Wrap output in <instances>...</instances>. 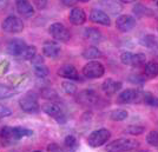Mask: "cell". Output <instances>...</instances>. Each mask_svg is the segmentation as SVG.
<instances>
[{"label":"cell","mask_w":158,"mask_h":152,"mask_svg":"<svg viewBox=\"0 0 158 152\" xmlns=\"http://www.w3.org/2000/svg\"><path fill=\"white\" fill-rule=\"evenodd\" d=\"M33 136V131L26 127L21 126H4L0 131V140L1 144L5 146H10L17 143L18 140L25 137H31Z\"/></svg>","instance_id":"obj_1"},{"label":"cell","mask_w":158,"mask_h":152,"mask_svg":"<svg viewBox=\"0 0 158 152\" xmlns=\"http://www.w3.org/2000/svg\"><path fill=\"white\" fill-rule=\"evenodd\" d=\"M20 109L26 113H38L40 111V105L38 101V96L32 91H28L19 99Z\"/></svg>","instance_id":"obj_2"},{"label":"cell","mask_w":158,"mask_h":152,"mask_svg":"<svg viewBox=\"0 0 158 152\" xmlns=\"http://www.w3.org/2000/svg\"><path fill=\"white\" fill-rule=\"evenodd\" d=\"M139 147V143L135 139L130 138H119L109 143L106 145V150L111 152L116 151H131Z\"/></svg>","instance_id":"obj_3"},{"label":"cell","mask_w":158,"mask_h":152,"mask_svg":"<svg viewBox=\"0 0 158 152\" xmlns=\"http://www.w3.org/2000/svg\"><path fill=\"white\" fill-rule=\"evenodd\" d=\"M41 110L44 111V112L46 113L47 116H50V117H52L58 124H65L66 121H67V117H66L65 112H64V110L61 109V106L58 105V104H56V103H47V104H44L43 107H41Z\"/></svg>","instance_id":"obj_4"},{"label":"cell","mask_w":158,"mask_h":152,"mask_svg":"<svg viewBox=\"0 0 158 152\" xmlns=\"http://www.w3.org/2000/svg\"><path fill=\"white\" fill-rule=\"evenodd\" d=\"M120 61L126 66L140 67L146 64V57L144 53H132L130 51H125L120 54Z\"/></svg>","instance_id":"obj_5"},{"label":"cell","mask_w":158,"mask_h":152,"mask_svg":"<svg viewBox=\"0 0 158 152\" xmlns=\"http://www.w3.org/2000/svg\"><path fill=\"white\" fill-rule=\"evenodd\" d=\"M111 138V132L107 129H99L91 132L87 138V144L91 147H100L105 145Z\"/></svg>","instance_id":"obj_6"},{"label":"cell","mask_w":158,"mask_h":152,"mask_svg":"<svg viewBox=\"0 0 158 152\" xmlns=\"http://www.w3.org/2000/svg\"><path fill=\"white\" fill-rule=\"evenodd\" d=\"M118 104H140L142 103V91L136 88H126L118 94L117 97Z\"/></svg>","instance_id":"obj_7"},{"label":"cell","mask_w":158,"mask_h":152,"mask_svg":"<svg viewBox=\"0 0 158 152\" xmlns=\"http://www.w3.org/2000/svg\"><path fill=\"white\" fill-rule=\"evenodd\" d=\"M48 33L51 34L53 39L59 41V43H67L71 39L70 31L61 23H53L52 25L48 27Z\"/></svg>","instance_id":"obj_8"},{"label":"cell","mask_w":158,"mask_h":152,"mask_svg":"<svg viewBox=\"0 0 158 152\" xmlns=\"http://www.w3.org/2000/svg\"><path fill=\"white\" fill-rule=\"evenodd\" d=\"M104 73H105L104 65L96 60L89 61L85 66L83 67V74L89 79H98L104 76Z\"/></svg>","instance_id":"obj_9"},{"label":"cell","mask_w":158,"mask_h":152,"mask_svg":"<svg viewBox=\"0 0 158 152\" xmlns=\"http://www.w3.org/2000/svg\"><path fill=\"white\" fill-rule=\"evenodd\" d=\"M1 27L7 33L15 34L23 32L25 26H24V23L20 18L15 17V15H8L6 19L2 21Z\"/></svg>","instance_id":"obj_10"},{"label":"cell","mask_w":158,"mask_h":152,"mask_svg":"<svg viewBox=\"0 0 158 152\" xmlns=\"http://www.w3.org/2000/svg\"><path fill=\"white\" fill-rule=\"evenodd\" d=\"M77 103H79L80 105L84 106H93L98 103L99 96L97 94L96 91H93L91 88H86L83 90L79 93H77V97H76Z\"/></svg>","instance_id":"obj_11"},{"label":"cell","mask_w":158,"mask_h":152,"mask_svg":"<svg viewBox=\"0 0 158 152\" xmlns=\"http://www.w3.org/2000/svg\"><path fill=\"white\" fill-rule=\"evenodd\" d=\"M136 24H137L136 19L129 14H122L116 19V27L118 31L123 32V33L132 31L136 27Z\"/></svg>","instance_id":"obj_12"},{"label":"cell","mask_w":158,"mask_h":152,"mask_svg":"<svg viewBox=\"0 0 158 152\" xmlns=\"http://www.w3.org/2000/svg\"><path fill=\"white\" fill-rule=\"evenodd\" d=\"M97 6L105 13L112 14V15H117L123 11V5L118 0H100L98 1Z\"/></svg>","instance_id":"obj_13"},{"label":"cell","mask_w":158,"mask_h":152,"mask_svg":"<svg viewBox=\"0 0 158 152\" xmlns=\"http://www.w3.org/2000/svg\"><path fill=\"white\" fill-rule=\"evenodd\" d=\"M15 10L19 13L20 17L23 18H32L34 15V7L28 0H17L15 1Z\"/></svg>","instance_id":"obj_14"},{"label":"cell","mask_w":158,"mask_h":152,"mask_svg":"<svg viewBox=\"0 0 158 152\" xmlns=\"http://www.w3.org/2000/svg\"><path fill=\"white\" fill-rule=\"evenodd\" d=\"M27 47V44L21 39H12L8 44H7V52L10 53L13 57H18L20 58L23 52L25 51Z\"/></svg>","instance_id":"obj_15"},{"label":"cell","mask_w":158,"mask_h":152,"mask_svg":"<svg viewBox=\"0 0 158 152\" xmlns=\"http://www.w3.org/2000/svg\"><path fill=\"white\" fill-rule=\"evenodd\" d=\"M57 74L64 78V79L69 80H79V72L77 71V68L71 65V64H65L61 65L57 71Z\"/></svg>","instance_id":"obj_16"},{"label":"cell","mask_w":158,"mask_h":152,"mask_svg":"<svg viewBox=\"0 0 158 152\" xmlns=\"http://www.w3.org/2000/svg\"><path fill=\"white\" fill-rule=\"evenodd\" d=\"M60 51H61V48H60L59 44L56 41L47 40L43 45V54H44V57H47V58H52V59L57 58L60 54Z\"/></svg>","instance_id":"obj_17"},{"label":"cell","mask_w":158,"mask_h":152,"mask_svg":"<svg viewBox=\"0 0 158 152\" xmlns=\"http://www.w3.org/2000/svg\"><path fill=\"white\" fill-rule=\"evenodd\" d=\"M122 81L118 80L111 79V78H107L106 80H104V83L102 84V90L103 92L107 94V96H112V94H116L122 90Z\"/></svg>","instance_id":"obj_18"},{"label":"cell","mask_w":158,"mask_h":152,"mask_svg":"<svg viewBox=\"0 0 158 152\" xmlns=\"http://www.w3.org/2000/svg\"><path fill=\"white\" fill-rule=\"evenodd\" d=\"M69 20L72 25L80 26L83 24H85L86 21V13L85 11L80 7H74L71 10V12L69 14Z\"/></svg>","instance_id":"obj_19"},{"label":"cell","mask_w":158,"mask_h":152,"mask_svg":"<svg viewBox=\"0 0 158 152\" xmlns=\"http://www.w3.org/2000/svg\"><path fill=\"white\" fill-rule=\"evenodd\" d=\"M90 20L92 23L99 24V25H104V26H110L111 25V20L110 17L107 15V13H105L104 11L102 10H92L91 13H90Z\"/></svg>","instance_id":"obj_20"},{"label":"cell","mask_w":158,"mask_h":152,"mask_svg":"<svg viewBox=\"0 0 158 152\" xmlns=\"http://www.w3.org/2000/svg\"><path fill=\"white\" fill-rule=\"evenodd\" d=\"M139 41L150 52L158 55V37L153 35V34H145L143 38H140Z\"/></svg>","instance_id":"obj_21"},{"label":"cell","mask_w":158,"mask_h":152,"mask_svg":"<svg viewBox=\"0 0 158 152\" xmlns=\"http://www.w3.org/2000/svg\"><path fill=\"white\" fill-rule=\"evenodd\" d=\"M84 37L86 40H89L90 43L93 44H97L99 41H102L103 38V34L99 31L98 28H94V27H87L84 31Z\"/></svg>","instance_id":"obj_22"},{"label":"cell","mask_w":158,"mask_h":152,"mask_svg":"<svg viewBox=\"0 0 158 152\" xmlns=\"http://www.w3.org/2000/svg\"><path fill=\"white\" fill-rule=\"evenodd\" d=\"M81 55H83V58H85V59L94 60V59H98V58H102V57H103V53H102V51L99 50L98 47L89 46L83 51Z\"/></svg>","instance_id":"obj_23"},{"label":"cell","mask_w":158,"mask_h":152,"mask_svg":"<svg viewBox=\"0 0 158 152\" xmlns=\"http://www.w3.org/2000/svg\"><path fill=\"white\" fill-rule=\"evenodd\" d=\"M142 103L152 107H158V98L149 91H142Z\"/></svg>","instance_id":"obj_24"},{"label":"cell","mask_w":158,"mask_h":152,"mask_svg":"<svg viewBox=\"0 0 158 152\" xmlns=\"http://www.w3.org/2000/svg\"><path fill=\"white\" fill-rule=\"evenodd\" d=\"M144 73L149 78H156L158 76V63L156 61H148L144 65Z\"/></svg>","instance_id":"obj_25"},{"label":"cell","mask_w":158,"mask_h":152,"mask_svg":"<svg viewBox=\"0 0 158 152\" xmlns=\"http://www.w3.org/2000/svg\"><path fill=\"white\" fill-rule=\"evenodd\" d=\"M133 13L136 14V17H138V18L151 17V15H153V13H152V11L150 8L145 7L144 5H140V4H137L136 6L133 7Z\"/></svg>","instance_id":"obj_26"},{"label":"cell","mask_w":158,"mask_h":152,"mask_svg":"<svg viewBox=\"0 0 158 152\" xmlns=\"http://www.w3.org/2000/svg\"><path fill=\"white\" fill-rule=\"evenodd\" d=\"M129 116V112L126 110H123V109H117V110H113L110 113V118L113 120V121H123L125 120Z\"/></svg>","instance_id":"obj_27"},{"label":"cell","mask_w":158,"mask_h":152,"mask_svg":"<svg viewBox=\"0 0 158 152\" xmlns=\"http://www.w3.org/2000/svg\"><path fill=\"white\" fill-rule=\"evenodd\" d=\"M33 66V71H34V74L38 77V78H46L48 76V68L45 65V63L43 64H38V65H32Z\"/></svg>","instance_id":"obj_28"},{"label":"cell","mask_w":158,"mask_h":152,"mask_svg":"<svg viewBox=\"0 0 158 152\" xmlns=\"http://www.w3.org/2000/svg\"><path fill=\"white\" fill-rule=\"evenodd\" d=\"M61 87L64 90V92L70 94V96H74L77 93V85L73 83L72 80H69L66 79L61 83Z\"/></svg>","instance_id":"obj_29"},{"label":"cell","mask_w":158,"mask_h":152,"mask_svg":"<svg viewBox=\"0 0 158 152\" xmlns=\"http://www.w3.org/2000/svg\"><path fill=\"white\" fill-rule=\"evenodd\" d=\"M15 91H14L12 87H8L6 85H2L0 84V99H8V98H12Z\"/></svg>","instance_id":"obj_30"},{"label":"cell","mask_w":158,"mask_h":152,"mask_svg":"<svg viewBox=\"0 0 158 152\" xmlns=\"http://www.w3.org/2000/svg\"><path fill=\"white\" fill-rule=\"evenodd\" d=\"M64 144H65L66 149H69V150H77L78 149V139L73 134H69L64 139Z\"/></svg>","instance_id":"obj_31"},{"label":"cell","mask_w":158,"mask_h":152,"mask_svg":"<svg viewBox=\"0 0 158 152\" xmlns=\"http://www.w3.org/2000/svg\"><path fill=\"white\" fill-rule=\"evenodd\" d=\"M35 54H37V48H35V46H33V45H27V47L25 48V51L23 52L20 58L23 60H28V61H31Z\"/></svg>","instance_id":"obj_32"},{"label":"cell","mask_w":158,"mask_h":152,"mask_svg":"<svg viewBox=\"0 0 158 152\" xmlns=\"http://www.w3.org/2000/svg\"><path fill=\"white\" fill-rule=\"evenodd\" d=\"M145 131L144 126H139V125H131L129 127H126L124 130L125 134H131V136H139Z\"/></svg>","instance_id":"obj_33"},{"label":"cell","mask_w":158,"mask_h":152,"mask_svg":"<svg viewBox=\"0 0 158 152\" xmlns=\"http://www.w3.org/2000/svg\"><path fill=\"white\" fill-rule=\"evenodd\" d=\"M41 97L52 101V100L58 99V93L56 92L53 88H50V87H48V88H44V90L41 91Z\"/></svg>","instance_id":"obj_34"},{"label":"cell","mask_w":158,"mask_h":152,"mask_svg":"<svg viewBox=\"0 0 158 152\" xmlns=\"http://www.w3.org/2000/svg\"><path fill=\"white\" fill-rule=\"evenodd\" d=\"M146 142L150 146L158 147V131H150L146 136Z\"/></svg>","instance_id":"obj_35"},{"label":"cell","mask_w":158,"mask_h":152,"mask_svg":"<svg viewBox=\"0 0 158 152\" xmlns=\"http://www.w3.org/2000/svg\"><path fill=\"white\" fill-rule=\"evenodd\" d=\"M129 80L131 81L132 84H136V85H142V84H144V77L143 76H140V74H131L130 77H129Z\"/></svg>","instance_id":"obj_36"},{"label":"cell","mask_w":158,"mask_h":152,"mask_svg":"<svg viewBox=\"0 0 158 152\" xmlns=\"http://www.w3.org/2000/svg\"><path fill=\"white\" fill-rule=\"evenodd\" d=\"M11 114H12V111H11L8 107L0 105V119L6 118V117H10Z\"/></svg>","instance_id":"obj_37"},{"label":"cell","mask_w":158,"mask_h":152,"mask_svg":"<svg viewBox=\"0 0 158 152\" xmlns=\"http://www.w3.org/2000/svg\"><path fill=\"white\" fill-rule=\"evenodd\" d=\"M34 5L38 10H44L47 6V0H34Z\"/></svg>","instance_id":"obj_38"},{"label":"cell","mask_w":158,"mask_h":152,"mask_svg":"<svg viewBox=\"0 0 158 152\" xmlns=\"http://www.w3.org/2000/svg\"><path fill=\"white\" fill-rule=\"evenodd\" d=\"M47 151H61V147L58 144L53 143V144H50L47 146Z\"/></svg>","instance_id":"obj_39"},{"label":"cell","mask_w":158,"mask_h":152,"mask_svg":"<svg viewBox=\"0 0 158 152\" xmlns=\"http://www.w3.org/2000/svg\"><path fill=\"white\" fill-rule=\"evenodd\" d=\"M61 2L67 7H71V6H74L77 2H78V0H61Z\"/></svg>","instance_id":"obj_40"},{"label":"cell","mask_w":158,"mask_h":152,"mask_svg":"<svg viewBox=\"0 0 158 152\" xmlns=\"http://www.w3.org/2000/svg\"><path fill=\"white\" fill-rule=\"evenodd\" d=\"M8 5V0H0V10L6 8Z\"/></svg>","instance_id":"obj_41"},{"label":"cell","mask_w":158,"mask_h":152,"mask_svg":"<svg viewBox=\"0 0 158 152\" xmlns=\"http://www.w3.org/2000/svg\"><path fill=\"white\" fill-rule=\"evenodd\" d=\"M120 2H125V4H130V2H133V1H136V0H118Z\"/></svg>","instance_id":"obj_42"},{"label":"cell","mask_w":158,"mask_h":152,"mask_svg":"<svg viewBox=\"0 0 158 152\" xmlns=\"http://www.w3.org/2000/svg\"><path fill=\"white\" fill-rule=\"evenodd\" d=\"M78 1H81V2H89L90 0H78Z\"/></svg>","instance_id":"obj_43"},{"label":"cell","mask_w":158,"mask_h":152,"mask_svg":"<svg viewBox=\"0 0 158 152\" xmlns=\"http://www.w3.org/2000/svg\"><path fill=\"white\" fill-rule=\"evenodd\" d=\"M155 2H156V5L158 6V0H155Z\"/></svg>","instance_id":"obj_44"},{"label":"cell","mask_w":158,"mask_h":152,"mask_svg":"<svg viewBox=\"0 0 158 152\" xmlns=\"http://www.w3.org/2000/svg\"><path fill=\"white\" fill-rule=\"evenodd\" d=\"M15 1H17V0H15Z\"/></svg>","instance_id":"obj_45"}]
</instances>
